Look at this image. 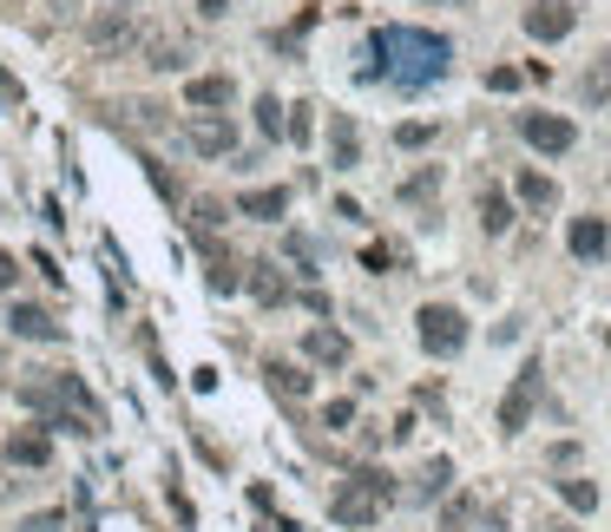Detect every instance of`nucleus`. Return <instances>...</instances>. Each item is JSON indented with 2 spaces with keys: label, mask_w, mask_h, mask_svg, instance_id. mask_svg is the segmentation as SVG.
<instances>
[{
  "label": "nucleus",
  "mask_w": 611,
  "mask_h": 532,
  "mask_svg": "<svg viewBox=\"0 0 611 532\" xmlns=\"http://www.w3.org/2000/svg\"><path fill=\"white\" fill-rule=\"evenodd\" d=\"M507 224H513V204H507L500 191H487V197H480V230H487V237H500Z\"/></svg>",
  "instance_id": "nucleus-19"
},
{
  "label": "nucleus",
  "mask_w": 611,
  "mask_h": 532,
  "mask_svg": "<svg viewBox=\"0 0 611 532\" xmlns=\"http://www.w3.org/2000/svg\"><path fill=\"white\" fill-rule=\"evenodd\" d=\"M428 138H434V125H421V118H408V125H395V145H401V151H421Z\"/></svg>",
  "instance_id": "nucleus-25"
},
{
  "label": "nucleus",
  "mask_w": 611,
  "mask_h": 532,
  "mask_svg": "<svg viewBox=\"0 0 611 532\" xmlns=\"http://www.w3.org/2000/svg\"><path fill=\"white\" fill-rule=\"evenodd\" d=\"M184 99H191V105H197V112H224V105H230V99H237V86H230V79H224V72H197V79H191V86H184Z\"/></svg>",
  "instance_id": "nucleus-13"
},
{
  "label": "nucleus",
  "mask_w": 611,
  "mask_h": 532,
  "mask_svg": "<svg viewBox=\"0 0 611 532\" xmlns=\"http://www.w3.org/2000/svg\"><path fill=\"white\" fill-rule=\"evenodd\" d=\"M257 132L263 138H283V99L276 92H257Z\"/></svg>",
  "instance_id": "nucleus-21"
},
{
  "label": "nucleus",
  "mask_w": 611,
  "mask_h": 532,
  "mask_svg": "<svg viewBox=\"0 0 611 532\" xmlns=\"http://www.w3.org/2000/svg\"><path fill=\"white\" fill-rule=\"evenodd\" d=\"M448 480H454V467H448V461H428V467H421V487H415V500H434V494H448Z\"/></svg>",
  "instance_id": "nucleus-22"
},
{
  "label": "nucleus",
  "mask_w": 611,
  "mask_h": 532,
  "mask_svg": "<svg viewBox=\"0 0 611 532\" xmlns=\"http://www.w3.org/2000/svg\"><path fill=\"white\" fill-rule=\"evenodd\" d=\"M132 39H138V26L125 20V7H105V13L92 20V46H99L105 59H118V53H125Z\"/></svg>",
  "instance_id": "nucleus-9"
},
{
  "label": "nucleus",
  "mask_w": 611,
  "mask_h": 532,
  "mask_svg": "<svg viewBox=\"0 0 611 532\" xmlns=\"http://www.w3.org/2000/svg\"><path fill=\"white\" fill-rule=\"evenodd\" d=\"M323 421H329V428H349V421H355V401H329Z\"/></svg>",
  "instance_id": "nucleus-28"
},
{
  "label": "nucleus",
  "mask_w": 611,
  "mask_h": 532,
  "mask_svg": "<svg viewBox=\"0 0 611 532\" xmlns=\"http://www.w3.org/2000/svg\"><path fill=\"white\" fill-rule=\"evenodd\" d=\"M244 290H250L257 303H270V309H276V303H290V283H283V270H276V263H250Z\"/></svg>",
  "instance_id": "nucleus-16"
},
{
  "label": "nucleus",
  "mask_w": 611,
  "mask_h": 532,
  "mask_svg": "<svg viewBox=\"0 0 611 532\" xmlns=\"http://www.w3.org/2000/svg\"><path fill=\"white\" fill-rule=\"evenodd\" d=\"M520 138H527L533 151L559 158V151H573V145H579V125H573V118H559V112H527V118H520Z\"/></svg>",
  "instance_id": "nucleus-4"
},
{
  "label": "nucleus",
  "mask_w": 611,
  "mask_h": 532,
  "mask_svg": "<svg viewBox=\"0 0 611 532\" xmlns=\"http://www.w3.org/2000/svg\"><path fill=\"white\" fill-rule=\"evenodd\" d=\"M448 7H474V0H448Z\"/></svg>",
  "instance_id": "nucleus-34"
},
{
  "label": "nucleus",
  "mask_w": 611,
  "mask_h": 532,
  "mask_svg": "<svg viewBox=\"0 0 611 532\" xmlns=\"http://www.w3.org/2000/svg\"><path fill=\"white\" fill-rule=\"evenodd\" d=\"M184 138H191V151H197V158H224V151L237 145V125H230L224 112H204V118H191V125H184Z\"/></svg>",
  "instance_id": "nucleus-7"
},
{
  "label": "nucleus",
  "mask_w": 611,
  "mask_h": 532,
  "mask_svg": "<svg viewBox=\"0 0 611 532\" xmlns=\"http://www.w3.org/2000/svg\"><path fill=\"white\" fill-rule=\"evenodd\" d=\"M395 500V480L382 474V467H362V474H349L342 487H336V500H329V520L336 527H375L382 520V507Z\"/></svg>",
  "instance_id": "nucleus-2"
},
{
  "label": "nucleus",
  "mask_w": 611,
  "mask_h": 532,
  "mask_svg": "<svg viewBox=\"0 0 611 532\" xmlns=\"http://www.w3.org/2000/svg\"><path fill=\"white\" fill-rule=\"evenodd\" d=\"M415 336H421V349H428V355H441V362H448V355H461V349H467V316H461L454 303H428V309L415 316Z\"/></svg>",
  "instance_id": "nucleus-3"
},
{
  "label": "nucleus",
  "mask_w": 611,
  "mask_h": 532,
  "mask_svg": "<svg viewBox=\"0 0 611 532\" xmlns=\"http://www.w3.org/2000/svg\"><path fill=\"white\" fill-rule=\"evenodd\" d=\"M7 461L13 467H46L53 461V441L39 428H20V434H7Z\"/></svg>",
  "instance_id": "nucleus-15"
},
{
  "label": "nucleus",
  "mask_w": 611,
  "mask_h": 532,
  "mask_svg": "<svg viewBox=\"0 0 611 532\" xmlns=\"http://www.w3.org/2000/svg\"><path fill=\"white\" fill-rule=\"evenodd\" d=\"M448 66H454V39H441V33H428V26H375L369 66H362V72L421 92V86L448 79Z\"/></svg>",
  "instance_id": "nucleus-1"
},
{
  "label": "nucleus",
  "mask_w": 611,
  "mask_h": 532,
  "mask_svg": "<svg viewBox=\"0 0 611 532\" xmlns=\"http://www.w3.org/2000/svg\"><path fill=\"white\" fill-rule=\"evenodd\" d=\"M559 500H566L573 513H592V507H599V487H592V480H559Z\"/></svg>",
  "instance_id": "nucleus-23"
},
{
  "label": "nucleus",
  "mask_w": 611,
  "mask_h": 532,
  "mask_svg": "<svg viewBox=\"0 0 611 532\" xmlns=\"http://www.w3.org/2000/svg\"><path fill=\"white\" fill-rule=\"evenodd\" d=\"M513 191H520V204H527V211H553V204H559V184H553L546 171H520V178H513Z\"/></svg>",
  "instance_id": "nucleus-17"
},
{
  "label": "nucleus",
  "mask_w": 611,
  "mask_h": 532,
  "mask_svg": "<svg viewBox=\"0 0 611 532\" xmlns=\"http://www.w3.org/2000/svg\"><path fill=\"white\" fill-rule=\"evenodd\" d=\"M533 401H540V362H527V369H520V382L507 388V401H500V428H507V434H520V428L533 421Z\"/></svg>",
  "instance_id": "nucleus-6"
},
{
  "label": "nucleus",
  "mask_w": 611,
  "mask_h": 532,
  "mask_svg": "<svg viewBox=\"0 0 611 532\" xmlns=\"http://www.w3.org/2000/svg\"><path fill=\"white\" fill-rule=\"evenodd\" d=\"M606 349H611V329H606Z\"/></svg>",
  "instance_id": "nucleus-36"
},
{
  "label": "nucleus",
  "mask_w": 611,
  "mask_h": 532,
  "mask_svg": "<svg viewBox=\"0 0 611 532\" xmlns=\"http://www.w3.org/2000/svg\"><path fill=\"white\" fill-rule=\"evenodd\" d=\"M303 355H309L316 369H342V362H349V336H342V329H309V336H303Z\"/></svg>",
  "instance_id": "nucleus-14"
},
{
  "label": "nucleus",
  "mask_w": 611,
  "mask_h": 532,
  "mask_svg": "<svg viewBox=\"0 0 611 532\" xmlns=\"http://www.w3.org/2000/svg\"><path fill=\"white\" fill-rule=\"evenodd\" d=\"M13 276H20V270H13V257L0 250V290H13Z\"/></svg>",
  "instance_id": "nucleus-33"
},
{
  "label": "nucleus",
  "mask_w": 611,
  "mask_h": 532,
  "mask_svg": "<svg viewBox=\"0 0 611 532\" xmlns=\"http://www.w3.org/2000/svg\"><path fill=\"white\" fill-rule=\"evenodd\" d=\"M263 382H270V395L290 401V408H303V401L316 395V375H303L296 362H263Z\"/></svg>",
  "instance_id": "nucleus-8"
},
{
  "label": "nucleus",
  "mask_w": 611,
  "mask_h": 532,
  "mask_svg": "<svg viewBox=\"0 0 611 532\" xmlns=\"http://www.w3.org/2000/svg\"><path fill=\"white\" fill-rule=\"evenodd\" d=\"M566 244H573V257H579V263H599V257L611 250V224H606V217H573Z\"/></svg>",
  "instance_id": "nucleus-11"
},
{
  "label": "nucleus",
  "mask_w": 611,
  "mask_h": 532,
  "mask_svg": "<svg viewBox=\"0 0 611 532\" xmlns=\"http://www.w3.org/2000/svg\"><path fill=\"white\" fill-rule=\"evenodd\" d=\"M204 270H211V290H224V296H230V290H244V276H237L244 263H237V257H224V250H211V263H204Z\"/></svg>",
  "instance_id": "nucleus-20"
},
{
  "label": "nucleus",
  "mask_w": 611,
  "mask_h": 532,
  "mask_svg": "<svg viewBox=\"0 0 611 532\" xmlns=\"http://www.w3.org/2000/svg\"><path fill=\"white\" fill-rule=\"evenodd\" d=\"M606 86H611V53H606V66H599L592 79H586V92H592V99H606Z\"/></svg>",
  "instance_id": "nucleus-30"
},
{
  "label": "nucleus",
  "mask_w": 611,
  "mask_h": 532,
  "mask_svg": "<svg viewBox=\"0 0 611 532\" xmlns=\"http://www.w3.org/2000/svg\"><path fill=\"white\" fill-rule=\"evenodd\" d=\"M395 257H401L395 244H369V257H362V263H369V270H395Z\"/></svg>",
  "instance_id": "nucleus-27"
},
{
  "label": "nucleus",
  "mask_w": 611,
  "mask_h": 532,
  "mask_svg": "<svg viewBox=\"0 0 611 532\" xmlns=\"http://www.w3.org/2000/svg\"><path fill=\"white\" fill-rule=\"evenodd\" d=\"M118 7H138V0H118Z\"/></svg>",
  "instance_id": "nucleus-35"
},
{
  "label": "nucleus",
  "mask_w": 611,
  "mask_h": 532,
  "mask_svg": "<svg viewBox=\"0 0 611 532\" xmlns=\"http://www.w3.org/2000/svg\"><path fill=\"white\" fill-rule=\"evenodd\" d=\"M290 211V191L283 184H263V191H244V217H257V224H276Z\"/></svg>",
  "instance_id": "nucleus-18"
},
{
  "label": "nucleus",
  "mask_w": 611,
  "mask_h": 532,
  "mask_svg": "<svg viewBox=\"0 0 611 532\" xmlns=\"http://www.w3.org/2000/svg\"><path fill=\"white\" fill-rule=\"evenodd\" d=\"M20 532H59V513H33Z\"/></svg>",
  "instance_id": "nucleus-31"
},
{
  "label": "nucleus",
  "mask_w": 611,
  "mask_h": 532,
  "mask_svg": "<svg viewBox=\"0 0 611 532\" xmlns=\"http://www.w3.org/2000/svg\"><path fill=\"white\" fill-rule=\"evenodd\" d=\"M487 86H494V92H513V86H520V72H513V66H494V72H487Z\"/></svg>",
  "instance_id": "nucleus-29"
},
{
  "label": "nucleus",
  "mask_w": 611,
  "mask_h": 532,
  "mask_svg": "<svg viewBox=\"0 0 611 532\" xmlns=\"http://www.w3.org/2000/svg\"><path fill=\"white\" fill-rule=\"evenodd\" d=\"M7 329H13L20 342H59V336H66L39 303H13V309H7Z\"/></svg>",
  "instance_id": "nucleus-10"
},
{
  "label": "nucleus",
  "mask_w": 611,
  "mask_h": 532,
  "mask_svg": "<svg viewBox=\"0 0 611 532\" xmlns=\"http://www.w3.org/2000/svg\"><path fill=\"white\" fill-rule=\"evenodd\" d=\"M197 13H204V20H224V13H230V0H197Z\"/></svg>",
  "instance_id": "nucleus-32"
},
{
  "label": "nucleus",
  "mask_w": 611,
  "mask_h": 532,
  "mask_svg": "<svg viewBox=\"0 0 611 532\" xmlns=\"http://www.w3.org/2000/svg\"><path fill=\"white\" fill-rule=\"evenodd\" d=\"M520 26H527L533 39H546V46H553V39H566V33L579 26V7H573V0H533Z\"/></svg>",
  "instance_id": "nucleus-5"
},
{
  "label": "nucleus",
  "mask_w": 611,
  "mask_h": 532,
  "mask_svg": "<svg viewBox=\"0 0 611 532\" xmlns=\"http://www.w3.org/2000/svg\"><path fill=\"white\" fill-rule=\"evenodd\" d=\"M145 178H151V191H158L165 204H178V178H171L165 165H145Z\"/></svg>",
  "instance_id": "nucleus-26"
},
{
  "label": "nucleus",
  "mask_w": 611,
  "mask_h": 532,
  "mask_svg": "<svg viewBox=\"0 0 611 532\" xmlns=\"http://www.w3.org/2000/svg\"><path fill=\"white\" fill-rule=\"evenodd\" d=\"M434 191H441V171H415V178L401 184V204H428Z\"/></svg>",
  "instance_id": "nucleus-24"
},
{
  "label": "nucleus",
  "mask_w": 611,
  "mask_h": 532,
  "mask_svg": "<svg viewBox=\"0 0 611 532\" xmlns=\"http://www.w3.org/2000/svg\"><path fill=\"white\" fill-rule=\"evenodd\" d=\"M355 158H362L355 118H349V112H329V165H336V171H355Z\"/></svg>",
  "instance_id": "nucleus-12"
}]
</instances>
